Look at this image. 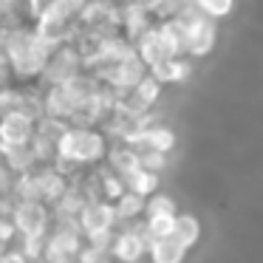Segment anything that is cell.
Instances as JSON below:
<instances>
[{"mask_svg": "<svg viewBox=\"0 0 263 263\" xmlns=\"http://www.w3.org/2000/svg\"><path fill=\"white\" fill-rule=\"evenodd\" d=\"M0 51L6 54L14 80L29 82V80H40L43 77V68H46L54 48L46 40H40L34 26L14 23V26L0 29Z\"/></svg>", "mask_w": 263, "mask_h": 263, "instance_id": "1", "label": "cell"}, {"mask_svg": "<svg viewBox=\"0 0 263 263\" xmlns=\"http://www.w3.org/2000/svg\"><path fill=\"white\" fill-rule=\"evenodd\" d=\"M108 150H110V144H108L105 130L68 125V130L57 142V159H65L71 164L88 170V167H97L108 156Z\"/></svg>", "mask_w": 263, "mask_h": 263, "instance_id": "2", "label": "cell"}, {"mask_svg": "<svg viewBox=\"0 0 263 263\" xmlns=\"http://www.w3.org/2000/svg\"><path fill=\"white\" fill-rule=\"evenodd\" d=\"M178 23V29H181V40H184V54L187 57H206V54L212 51V46H215V20L210 17V14H204L198 6L193 3H187V6L181 9V12L173 17Z\"/></svg>", "mask_w": 263, "mask_h": 263, "instance_id": "3", "label": "cell"}, {"mask_svg": "<svg viewBox=\"0 0 263 263\" xmlns=\"http://www.w3.org/2000/svg\"><path fill=\"white\" fill-rule=\"evenodd\" d=\"M14 227H17L20 238H46L51 232L54 223V212L48 204L43 201H17L12 215Z\"/></svg>", "mask_w": 263, "mask_h": 263, "instance_id": "4", "label": "cell"}, {"mask_svg": "<svg viewBox=\"0 0 263 263\" xmlns=\"http://www.w3.org/2000/svg\"><path fill=\"white\" fill-rule=\"evenodd\" d=\"M85 71V63H82V54L77 51L74 43H65V46H57L51 51V57H48L46 68H43V88L46 85H63V82H68L71 77L82 74Z\"/></svg>", "mask_w": 263, "mask_h": 263, "instance_id": "5", "label": "cell"}, {"mask_svg": "<svg viewBox=\"0 0 263 263\" xmlns=\"http://www.w3.org/2000/svg\"><path fill=\"white\" fill-rule=\"evenodd\" d=\"M77 221H80V229H82V235H85V240H88V238H93V235L114 232L116 223H119V218H116V210H114L110 201L93 198V201H88V204L82 206V212H80Z\"/></svg>", "mask_w": 263, "mask_h": 263, "instance_id": "6", "label": "cell"}, {"mask_svg": "<svg viewBox=\"0 0 263 263\" xmlns=\"http://www.w3.org/2000/svg\"><path fill=\"white\" fill-rule=\"evenodd\" d=\"M34 181H37V193H40V201L48 206H54L60 198L65 195V190L71 187V178L63 176L54 164H40L34 167Z\"/></svg>", "mask_w": 263, "mask_h": 263, "instance_id": "7", "label": "cell"}, {"mask_svg": "<svg viewBox=\"0 0 263 263\" xmlns=\"http://www.w3.org/2000/svg\"><path fill=\"white\" fill-rule=\"evenodd\" d=\"M0 133H3L6 147H23V144H31V139H34L37 122L23 114H9L0 119Z\"/></svg>", "mask_w": 263, "mask_h": 263, "instance_id": "8", "label": "cell"}, {"mask_svg": "<svg viewBox=\"0 0 263 263\" xmlns=\"http://www.w3.org/2000/svg\"><path fill=\"white\" fill-rule=\"evenodd\" d=\"M136 51L139 57H142V63L147 65V71L153 68V65L164 63V60H170V54H167L164 43H161V34H159V26H150L147 31H144L142 37L136 40Z\"/></svg>", "mask_w": 263, "mask_h": 263, "instance_id": "9", "label": "cell"}, {"mask_svg": "<svg viewBox=\"0 0 263 263\" xmlns=\"http://www.w3.org/2000/svg\"><path fill=\"white\" fill-rule=\"evenodd\" d=\"M105 161H108V167H110L114 173H119L122 178H127L130 173H136L139 167H142L139 150H133L130 144H125V142L114 144V147L108 150V156H105Z\"/></svg>", "mask_w": 263, "mask_h": 263, "instance_id": "10", "label": "cell"}, {"mask_svg": "<svg viewBox=\"0 0 263 263\" xmlns=\"http://www.w3.org/2000/svg\"><path fill=\"white\" fill-rule=\"evenodd\" d=\"M147 255H150V263H184L187 246L176 235H167V238H156L150 243Z\"/></svg>", "mask_w": 263, "mask_h": 263, "instance_id": "11", "label": "cell"}, {"mask_svg": "<svg viewBox=\"0 0 263 263\" xmlns=\"http://www.w3.org/2000/svg\"><path fill=\"white\" fill-rule=\"evenodd\" d=\"M122 29L130 43H136L144 31L150 29V12L136 3H122Z\"/></svg>", "mask_w": 263, "mask_h": 263, "instance_id": "12", "label": "cell"}, {"mask_svg": "<svg viewBox=\"0 0 263 263\" xmlns=\"http://www.w3.org/2000/svg\"><path fill=\"white\" fill-rule=\"evenodd\" d=\"M150 74L159 82H184L193 74V63H190L187 57H170V60H164V63L153 65Z\"/></svg>", "mask_w": 263, "mask_h": 263, "instance_id": "13", "label": "cell"}, {"mask_svg": "<svg viewBox=\"0 0 263 263\" xmlns=\"http://www.w3.org/2000/svg\"><path fill=\"white\" fill-rule=\"evenodd\" d=\"M85 204H88V195L82 193V187L77 181H71V187L65 190V195L51 206V212H54V218H80V212Z\"/></svg>", "mask_w": 263, "mask_h": 263, "instance_id": "14", "label": "cell"}, {"mask_svg": "<svg viewBox=\"0 0 263 263\" xmlns=\"http://www.w3.org/2000/svg\"><path fill=\"white\" fill-rule=\"evenodd\" d=\"M0 159L6 161L9 170H12L14 176H20V173H29V170H34V167H40L37 153H34V147H31V144H23V147H6Z\"/></svg>", "mask_w": 263, "mask_h": 263, "instance_id": "15", "label": "cell"}, {"mask_svg": "<svg viewBox=\"0 0 263 263\" xmlns=\"http://www.w3.org/2000/svg\"><path fill=\"white\" fill-rule=\"evenodd\" d=\"M144 206H147V198L139 193H130L125 190V195L114 201V210H116V218L119 223H130V221H139V215H144Z\"/></svg>", "mask_w": 263, "mask_h": 263, "instance_id": "16", "label": "cell"}, {"mask_svg": "<svg viewBox=\"0 0 263 263\" xmlns=\"http://www.w3.org/2000/svg\"><path fill=\"white\" fill-rule=\"evenodd\" d=\"M97 173H99V187H102V198L105 201L114 204L119 195H125L127 184H125V178H122L119 173H114L110 167H97Z\"/></svg>", "mask_w": 263, "mask_h": 263, "instance_id": "17", "label": "cell"}, {"mask_svg": "<svg viewBox=\"0 0 263 263\" xmlns=\"http://www.w3.org/2000/svg\"><path fill=\"white\" fill-rule=\"evenodd\" d=\"M125 184H127V190L130 193H139V195H153L156 190H159V173H150V170H144V167H139L136 173H130V176L125 178Z\"/></svg>", "mask_w": 263, "mask_h": 263, "instance_id": "18", "label": "cell"}, {"mask_svg": "<svg viewBox=\"0 0 263 263\" xmlns=\"http://www.w3.org/2000/svg\"><path fill=\"white\" fill-rule=\"evenodd\" d=\"M176 235L178 240H181L187 249H193L195 243H198V238H201V223H198V218H193V215H176Z\"/></svg>", "mask_w": 263, "mask_h": 263, "instance_id": "19", "label": "cell"}, {"mask_svg": "<svg viewBox=\"0 0 263 263\" xmlns=\"http://www.w3.org/2000/svg\"><path fill=\"white\" fill-rule=\"evenodd\" d=\"M144 221H147V232L153 235V240L167 238V235L176 232V215H150Z\"/></svg>", "mask_w": 263, "mask_h": 263, "instance_id": "20", "label": "cell"}, {"mask_svg": "<svg viewBox=\"0 0 263 263\" xmlns=\"http://www.w3.org/2000/svg\"><path fill=\"white\" fill-rule=\"evenodd\" d=\"M144 215H176V201L170 195H150L147 198V206H144Z\"/></svg>", "mask_w": 263, "mask_h": 263, "instance_id": "21", "label": "cell"}, {"mask_svg": "<svg viewBox=\"0 0 263 263\" xmlns=\"http://www.w3.org/2000/svg\"><path fill=\"white\" fill-rule=\"evenodd\" d=\"M195 6L215 20V17H223V14L232 12V0H195Z\"/></svg>", "mask_w": 263, "mask_h": 263, "instance_id": "22", "label": "cell"}, {"mask_svg": "<svg viewBox=\"0 0 263 263\" xmlns=\"http://www.w3.org/2000/svg\"><path fill=\"white\" fill-rule=\"evenodd\" d=\"M17 227H14L12 218H0V255L6 249H12L14 243H17Z\"/></svg>", "mask_w": 263, "mask_h": 263, "instance_id": "23", "label": "cell"}, {"mask_svg": "<svg viewBox=\"0 0 263 263\" xmlns=\"http://www.w3.org/2000/svg\"><path fill=\"white\" fill-rule=\"evenodd\" d=\"M139 159H142V167L150 173H161L167 167V153H159V150H144L139 153Z\"/></svg>", "mask_w": 263, "mask_h": 263, "instance_id": "24", "label": "cell"}, {"mask_svg": "<svg viewBox=\"0 0 263 263\" xmlns=\"http://www.w3.org/2000/svg\"><path fill=\"white\" fill-rule=\"evenodd\" d=\"M14 178H17V176H14L12 170H9V164H6V161L0 159V195H9V193H12Z\"/></svg>", "mask_w": 263, "mask_h": 263, "instance_id": "25", "label": "cell"}, {"mask_svg": "<svg viewBox=\"0 0 263 263\" xmlns=\"http://www.w3.org/2000/svg\"><path fill=\"white\" fill-rule=\"evenodd\" d=\"M0 263H31V260L17 249V246H12V249H6L3 255H0Z\"/></svg>", "mask_w": 263, "mask_h": 263, "instance_id": "26", "label": "cell"}, {"mask_svg": "<svg viewBox=\"0 0 263 263\" xmlns=\"http://www.w3.org/2000/svg\"><path fill=\"white\" fill-rule=\"evenodd\" d=\"M125 3H136V6L147 9V12H159V9H161V3H164V0H125Z\"/></svg>", "mask_w": 263, "mask_h": 263, "instance_id": "27", "label": "cell"}, {"mask_svg": "<svg viewBox=\"0 0 263 263\" xmlns=\"http://www.w3.org/2000/svg\"><path fill=\"white\" fill-rule=\"evenodd\" d=\"M3 150H6V142H3V133H0V156H3Z\"/></svg>", "mask_w": 263, "mask_h": 263, "instance_id": "28", "label": "cell"}, {"mask_svg": "<svg viewBox=\"0 0 263 263\" xmlns=\"http://www.w3.org/2000/svg\"><path fill=\"white\" fill-rule=\"evenodd\" d=\"M34 263H46V260H34Z\"/></svg>", "mask_w": 263, "mask_h": 263, "instance_id": "29", "label": "cell"}, {"mask_svg": "<svg viewBox=\"0 0 263 263\" xmlns=\"http://www.w3.org/2000/svg\"><path fill=\"white\" fill-rule=\"evenodd\" d=\"M139 263H142V260H139Z\"/></svg>", "mask_w": 263, "mask_h": 263, "instance_id": "30", "label": "cell"}]
</instances>
